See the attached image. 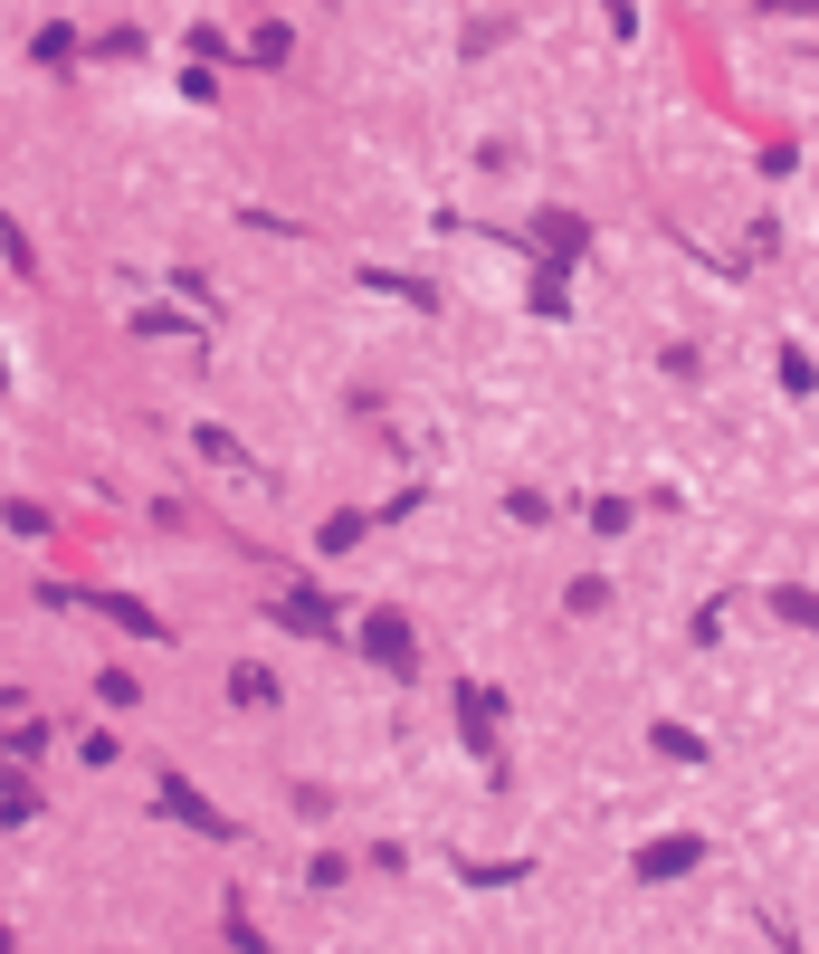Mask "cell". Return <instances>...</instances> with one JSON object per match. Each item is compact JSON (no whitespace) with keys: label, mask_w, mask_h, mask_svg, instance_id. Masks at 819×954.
<instances>
[{"label":"cell","mask_w":819,"mask_h":954,"mask_svg":"<svg viewBox=\"0 0 819 954\" xmlns=\"http://www.w3.org/2000/svg\"><path fill=\"white\" fill-rule=\"evenodd\" d=\"M163 811H172V821H191V831H211V840H229V821H219V811L201 802L191 783H163Z\"/></svg>","instance_id":"1"},{"label":"cell","mask_w":819,"mask_h":954,"mask_svg":"<svg viewBox=\"0 0 819 954\" xmlns=\"http://www.w3.org/2000/svg\"><path fill=\"white\" fill-rule=\"evenodd\" d=\"M362 640H372V659H391V668L410 659V630H400V620H372V630H362Z\"/></svg>","instance_id":"2"},{"label":"cell","mask_w":819,"mask_h":954,"mask_svg":"<svg viewBox=\"0 0 819 954\" xmlns=\"http://www.w3.org/2000/svg\"><path fill=\"white\" fill-rule=\"evenodd\" d=\"M267 620H296V630H325V601H315V592H296V601H277Z\"/></svg>","instance_id":"3"},{"label":"cell","mask_w":819,"mask_h":954,"mask_svg":"<svg viewBox=\"0 0 819 954\" xmlns=\"http://www.w3.org/2000/svg\"><path fill=\"white\" fill-rule=\"evenodd\" d=\"M229 688H238V707H267V697H277V678H267V668H238Z\"/></svg>","instance_id":"4"},{"label":"cell","mask_w":819,"mask_h":954,"mask_svg":"<svg viewBox=\"0 0 819 954\" xmlns=\"http://www.w3.org/2000/svg\"><path fill=\"white\" fill-rule=\"evenodd\" d=\"M201 458H219V468H248V449H238L229 429H201Z\"/></svg>","instance_id":"5"},{"label":"cell","mask_w":819,"mask_h":954,"mask_svg":"<svg viewBox=\"0 0 819 954\" xmlns=\"http://www.w3.org/2000/svg\"><path fill=\"white\" fill-rule=\"evenodd\" d=\"M686 859H696V840H667V850H648L638 869H648V879H667V869H686Z\"/></svg>","instance_id":"6"},{"label":"cell","mask_w":819,"mask_h":954,"mask_svg":"<svg viewBox=\"0 0 819 954\" xmlns=\"http://www.w3.org/2000/svg\"><path fill=\"white\" fill-rule=\"evenodd\" d=\"M781 620H800V630H819V601H810V592H781Z\"/></svg>","instance_id":"7"},{"label":"cell","mask_w":819,"mask_h":954,"mask_svg":"<svg viewBox=\"0 0 819 954\" xmlns=\"http://www.w3.org/2000/svg\"><path fill=\"white\" fill-rule=\"evenodd\" d=\"M781 10H819V0H781Z\"/></svg>","instance_id":"8"}]
</instances>
